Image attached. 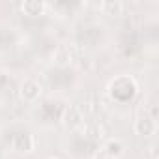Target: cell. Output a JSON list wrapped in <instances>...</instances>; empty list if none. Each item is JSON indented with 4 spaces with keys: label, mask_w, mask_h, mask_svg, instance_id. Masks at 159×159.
Returning a JSON list of instances; mask_svg holds the SVG:
<instances>
[{
    "label": "cell",
    "mask_w": 159,
    "mask_h": 159,
    "mask_svg": "<svg viewBox=\"0 0 159 159\" xmlns=\"http://www.w3.org/2000/svg\"><path fill=\"white\" fill-rule=\"evenodd\" d=\"M139 90V84L133 77H127V75H122V77H116L114 81L109 84V94L114 101L118 103H125L129 101Z\"/></svg>",
    "instance_id": "cell-1"
},
{
    "label": "cell",
    "mask_w": 159,
    "mask_h": 159,
    "mask_svg": "<svg viewBox=\"0 0 159 159\" xmlns=\"http://www.w3.org/2000/svg\"><path fill=\"white\" fill-rule=\"evenodd\" d=\"M10 146L17 153H30L36 148V139H34V135L30 131H19V133H15L11 137Z\"/></svg>",
    "instance_id": "cell-2"
},
{
    "label": "cell",
    "mask_w": 159,
    "mask_h": 159,
    "mask_svg": "<svg viewBox=\"0 0 159 159\" xmlns=\"http://www.w3.org/2000/svg\"><path fill=\"white\" fill-rule=\"evenodd\" d=\"M133 129H135V133L140 135V137H152V135H155V131H157V122H155L153 114H150V112H140V114L137 116L135 124H133Z\"/></svg>",
    "instance_id": "cell-3"
},
{
    "label": "cell",
    "mask_w": 159,
    "mask_h": 159,
    "mask_svg": "<svg viewBox=\"0 0 159 159\" xmlns=\"http://www.w3.org/2000/svg\"><path fill=\"white\" fill-rule=\"evenodd\" d=\"M60 120H62L64 125H66L67 129H71V131H79V129H83V125H84L83 111L79 109V107H75V105L66 107L64 112H62V118H60Z\"/></svg>",
    "instance_id": "cell-4"
},
{
    "label": "cell",
    "mask_w": 159,
    "mask_h": 159,
    "mask_svg": "<svg viewBox=\"0 0 159 159\" xmlns=\"http://www.w3.org/2000/svg\"><path fill=\"white\" fill-rule=\"evenodd\" d=\"M41 96V84L36 79H26L21 84V99L25 103H36Z\"/></svg>",
    "instance_id": "cell-5"
},
{
    "label": "cell",
    "mask_w": 159,
    "mask_h": 159,
    "mask_svg": "<svg viewBox=\"0 0 159 159\" xmlns=\"http://www.w3.org/2000/svg\"><path fill=\"white\" fill-rule=\"evenodd\" d=\"M52 58H54V62H56L58 66L66 67V66H69V64L75 60V47H73V45H60V47L54 51Z\"/></svg>",
    "instance_id": "cell-6"
},
{
    "label": "cell",
    "mask_w": 159,
    "mask_h": 159,
    "mask_svg": "<svg viewBox=\"0 0 159 159\" xmlns=\"http://www.w3.org/2000/svg\"><path fill=\"white\" fill-rule=\"evenodd\" d=\"M47 8L49 6L45 2H39V0H26V2L21 4L23 13L28 15V17H39V15H43L47 11Z\"/></svg>",
    "instance_id": "cell-7"
},
{
    "label": "cell",
    "mask_w": 159,
    "mask_h": 159,
    "mask_svg": "<svg viewBox=\"0 0 159 159\" xmlns=\"http://www.w3.org/2000/svg\"><path fill=\"white\" fill-rule=\"evenodd\" d=\"M98 8L103 11V15H109V17H120V15H124L125 4L120 2V0H107V2H99Z\"/></svg>",
    "instance_id": "cell-8"
},
{
    "label": "cell",
    "mask_w": 159,
    "mask_h": 159,
    "mask_svg": "<svg viewBox=\"0 0 159 159\" xmlns=\"http://www.w3.org/2000/svg\"><path fill=\"white\" fill-rule=\"evenodd\" d=\"M103 150H107L114 159H118L120 155H124L125 146H124V142H122L120 139H111V140H107V144L103 146Z\"/></svg>",
    "instance_id": "cell-9"
},
{
    "label": "cell",
    "mask_w": 159,
    "mask_h": 159,
    "mask_svg": "<svg viewBox=\"0 0 159 159\" xmlns=\"http://www.w3.org/2000/svg\"><path fill=\"white\" fill-rule=\"evenodd\" d=\"M94 159H114V157H112V155H111L107 150H103V148H101V150H96V153H94Z\"/></svg>",
    "instance_id": "cell-10"
}]
</instances>
